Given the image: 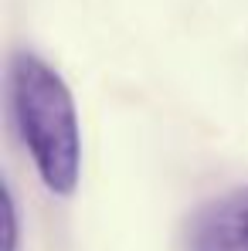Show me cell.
Listing matches in <instances>:
<instances>
[{
  "mask_svg": "<svg viewBox=\"0 0 248 251\" xmlns=\"http://www.w3.org/2000/svg\"><path fill=\"white\" fill-rule=\"evenodd\" d=\"M7 105L17 136L55 197H72L82 180V129L68 82L34 51L7 65Z\"/></svg>",
  "mask_w": 248,
  "mask_h": 251,
  "instance_id": "cell-1",
  "label": "cell"
},
{
  "mask_svg": "<svg viewBox=\"0 0 248 251\" xmlns=\"http://www.w3.org/2000/svg\"><path fill=\"white\" fill-rule=\"evenodd\" d=\"M180 251H248V187L207 201L184 221Z\"/></svg>",
  "mask_w": 248,
  "mask_h": 251,
  "instance_id": "cell-2",
  "label": "cell"
},
{
  "mask_svg": "<svg viewBox=\"0 0 248 251\" xmlns=\"http://www.w3.org/2000/svg\"><path fill=\"white\" fill-rule=\"evenodd\" d=\"M0 207H3V241H0V251H17L21 248V217H17V204H14V194L10 187L3 183L0 187Z\"/></svg>",
  "mask_w": 248,
  "mask_h": 251,
  "instance_id": "cell-3",
  "label": "cell"
}]
</instances>
